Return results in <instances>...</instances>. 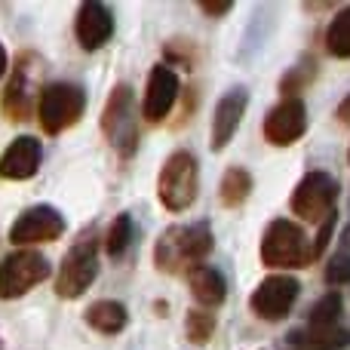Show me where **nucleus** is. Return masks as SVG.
Masks as SVG:
<instances>
[{"mask_svg": "<svg viewBox=\"0 0 350 350\" xmlns=\"http://www.w3.org/2000/svg\"><path fill=\"white\" fill-rule=\"evenodd\" d=\"M212 249V234L209 224L197 221V224H178L160 234L157 246H154V261L163 273H178L193 267H200V258H206Z\"/></svg>", "mask_w": 350, "mask_h": 350, "instance_id": "obj_1", "label": "nucleus"}, {"mask_svg": "<svg viewBox=\"0 0 350 350\" xmlns=\"http://www.w3.org/2000/svg\"><path fill=\"white\" fill-rule=\"evenodd\" d=\"M98 273V234L96 228H86L83 234L74 240L68 255L62 258L59 277H55V295L74 301L92 286Z\"/></svg>", "mask_w": 350, "mask_h": 350, "instance_id": "obj_2", "label": "nucleus"}, {"mask_svg": "<svg viewBox=\"0 0 350 350\" xmlns=\"http://www.w3.org/2000/svg\"><path fill=\"white\" fill-rule=\"evenodd\" d=\"M200 191V166L191 151H175L163 163L157 178V197L163 209L170 212H185L187 206L197 200Z\"/></svg>", "mask_w": 350, "mask_h": 350, "instance_id": "obj_3", "label": "nucleus"}, {"mask_svg": "<svg viewBox=\"0 0 350 350\" xmlns=\"http://www.w3.org/2000/svg\"><path fill=\"white\" fill-rule=\"evenodd\" d=\"M314 258V246H308V237L289 218H273L261 237V261L267 267H298Z\"/></svg>", "mask_w": 350, "mask_h": 350, "instance_id": "obj_4", "label": "nucleus"}, {"mask_svg": "<svg viewBox=\"0 0 350 350\" xmlns=\"http://www.w3.org/2000/svg\"><path fill=\"white\" fill-rule=\"evenodd\" d=\"M86 108V96L80 86L74 83H49L40 92V102H37V117H40V129L46 135H59L68 126L80 120Z\"/></svg>", "mask_w": 350, "mask_h": 350, "instance_id": "obj_5", "label": "nucleus"}, {"mask_svg": "<svg viewBox=\"0 0 350 350\" xmlns=\"http://www.w3.org/2000/svg\"><path fill=\"white\" fill-rule=\"evenodd\" d=\"M102 129L123 157H129L135 151V145H139V114H135L133 86L126 83L114 86V92L108 98V108L102 114Z\"/></svg>", "mask_w": 350, "mask_h": 350, "instance_id": "obj_6", "label": "nucleus"}, {"mask_svg": "<svg viewBox=\"0 0 350 350\" xmlns=\"http://www.w3.org/2000/svg\"><path fill=\"white\" fill-rule=\"evenodd\" d=\"M335 197H338V185L329 172H308L298 187L292 191V212L301 221L323 224L335 215Z\"/></svg>", "mask_w": 350, "mask_h": 350, "instance_id": "obj_7", "label": "nucleus"}, {"mask_svg": "<svg viewBox=\"0 0 350 350\" xmlns=\"http://www.w3.org/2000/svg\"><path fill=\"white\" fill-rule=\"evenodd\" d=\"M49 277V261L34 249H16L0 261V298L12 301Z\"/></svg>", "mask_w": 350, "mask_h": 350, "instance_id": "obj_8", "label": "nucleus"}, {"mask_svg": "<svg viewBox=\"0 0 350 350\" xmlns=\"http://www.w3.org/2000/svg\"><path fill=\"white\" fill-rule=\"evenodd\" d=\"M298 292H301V286H298L295 277L273 273V277L261 280V283L255 286L252 298H249V308H252V314L261 317V320L277 323V320H283V317H289V310L295 308Z\"/></svg>", "mask_w": 350, "mask_h": 350, "instance_id": "obj_9", "label": "nucleus"}, {"mask_svg": "<svg viewBox=\"0 0 350 350\" xmlns=\"http://www.w3.org/2000/svg\"><path fill=\"white\" fill-rule=\"evenodd\" d=\"M65 230V218L53 206H31L12 221L10 243L12 246H37V243H53Z\"/></svg>", "mask_w": 350, "mask_h": 350, "instance_id": "obj_10", "label": "nucleus"}, {"mask_svg": "<svg viewBox=\"0 0 350 350\" xmlns=\"http://www.w3.org/2000/svg\"><path fill=\"white\" fill-rule=\"evenodd\" d=\"M308 129V111H304V102L295 96L283 98L271 114L265 117V139L277 148H286L292 142H298Z\"/></svg>", "mask_w": 350, "mask_h": 350, "instance_id": "obj_11", "label": "nucleus"}, {"mask_svg": "<svg viewBox=\"0 0 350 350\" xmlns=\"http://www.w3.org/2000/svg\"><path fill=\"white\" fill-rule=\"evenodd\" d=\"M178 98V74L170 65H157L148 77L145 86V98H142V114L148 123H160L170 117V111L175 108Z\"/></svg>", "mask_w": 350, "mask_h": 350, "instance_id": "obj_12", "label": "nucleus"}, {"mask_svg": "<svg viewBox=\"0 0 350 350\" xmlns=\"http://www.w3.org/2000/svg\"><path fill=\"white\" fill-rule=\"evenodd\" d=\"M246 105H249V92L243 86H234L228 90L221 98H218L215 111H212V151H221L228 148V142L234 139V133L240 129V120L246 114Z\"/></svg>", "mask_w": 350, "mask_h": 350, "instance_id": "obj_13", "label": "nucleus"}, {"mask_svg": "<svg viewBox=\"0 0 350 350\" xmlns=\"http://www.w3.org/2000/svg\"><path fill=\"white\" fill-rule=\"evenodd\" d=\"M74 31H77V43L86 49V53H96L98 46L111 40L114 34V16L105 3L98 0H86L77 10V18H74Z\"/></svg>", "mask_w": 350, "mask_h": 350, "instance_id": "obj_14", "label": "nucleus"}, {"mask_svg": "<svg viewBox=\"0 0 350 350\" xmlns=\"http://www.w3.org/2000/svg\"><path fill=\"white\" fill-rule=\"evenodd\" d=\"M40 166V142L34 135H18L0 157V178L6 181H28Z\"/></svg>", "mask_w": 350, "mask_h": 350, "instance_id": "obj_15", "label": "nucleus"}, {"mask_svg": "<svg viewBox=\"0 0 350 350\" xmlns=\"http://www.w3.org/2000/svg\"><path fill=\"white\" fill-rule=\"evenodd\" d=\"M187 283H191L193 298H197L203 308H218V304L224 301V295H228V283H224V277L209 265L193 267V271L187 273Z\"/></svg>", "mask_w": 350, "mask_h": 350, "instance_id": "obj_16", "label": "nucleus"}, {"mask_svg": "<svg viewBox=\"0 0 350 350\" xmlns=\"http://www.w3.org/2000/svg\"><path fill=\"white\" fill-rule=\"evenodd\" d=\"M83 320H86V326L96 329V332L117 335V332H123V329H126L129 314H126V308H123L120 301H96V304H90V308H86Z\"/></svg>", "mask_w": 350, "mask_h": 350, "instance_id": "obj_17", "label": "nucleus"}, {"mask_svg": "<svg viewBox=\"0 0 350 350\" xmlns=\"http://www.w3.org/2000/svg\"><path fill=\"white\" fill-rule=\"evenodd\" d=\"M326 49L335 55V59H350V6H345V10L329 22Z\"/></svg>", "mask_w": 350, "mask_h": 350, "instance_id": "obj_18", "label": "nucleus"}, {"mask_svg": "<svg viewBox=\"0 0 350 350\" xmlns=\"http://www.w3.org/2000/svg\"><path fill=\"white\" fill-rule=\"evenodd\" d=\"M252 191V178L243 166H230L221 178V203L224 206H240Z\"/></svg>", "mask_w": 350, "mask_h": 350, "instance_id": "obj_19", "label": "nucleus"}, {"mask_svg": "<svg viewBox=\"0 0 350 350\" xmlns=\"http://www.w3.org/2000/svg\"><path fill=\"white\" fill-rule=\"evenodd\" d=\"M341 295L338 292H329L323 295L320 301L310 308L308 320H310V329H338V320H341Z\"/></svg>", "mask_w": 350, "mask_h": 350, "instance_id": "obj_20", "label": "nucleus"}, {"mask_svg": "<svg viewBox=\"0 0 350 350\" xmlns=\"http://www.w3.org/2000/svg\"><path fill=\"white\" fill-rule=\"evenodd\" d=\"M129 240H133V218L123 212V215L114 218V224H111L108 230V243H105V249H108V255H123L129 246Z\"/></svg>", "mask_w": 350, "mask_h": 350, "instance_id": "obj_21", "label": "nucleus"}, {"mask_svg": "<svg viewBox=\"0 0 350 350\" xmlns=\"http://www.w3.org/2000/svg\"><path fill=\"white\" fill-rule=\"evenodd\" d=\"M212 329H215V320H212L209 314H203V310L187 314V335H191V341H200V345H203V341L212 335Z\"/></svg>", "mask_w": 350, "mask_h": 350, "instance_id": "obj_22", "label": "nucleus"}, {"mask_svg": "<svg viewBox=\"0 0 350 350\" xmlns=\"http://www.w3.org/2000/svg\"><path fill=\"white\" fill-rule=\"evenodd\" d=\"M326 280L329 283H350V255H338V258L329 261Z\"/></svg>", "mask_w": 350, "mask_h": 350, "instance_id": "obj_23", "label": "nucleus"}, {"mask_svg": "<svg viewBox=\"0 0 350 350\" xmlns=\"http://www.w3.org/2000/svg\"><path fill=\"white\" fill-rule=\"evenodd\" d=\"M203 10L209 12V16H221V12L230 10V3H221V6H212V3H203Z\"/></svg>", "mask_w": 350, "mask_h": 350, "instance_id": "obj_24", "label": "nucleus"}, {"mask_svg": "<svg viewBox=\"0 0 350 350\" xmlns=\"http://www.w3.org/2000/svg\"><path fill=\"white\" fill-rule=\"evenodd\" d=\"M338 120L341 123H350V98H345V105L338 108Z\"/></svg>", "mask_w": 350, "mask_h": 350, "instance_id": "obj_25", "label": "nucleus"}, {"mask_svg": "<svg viewBox=\"0 0 350 350\" xmlns=\"http://www.w3.org/2000/svg\"><path fill=\"white\" fill-rule=\"evenodd\" d=\"M6 74V49H3V43H0V77Z\"/></svg>", "mask_w": 350, "mask_h": 350, "instance_id": "obj_26", "label": "nucleus"}]
</instances>
